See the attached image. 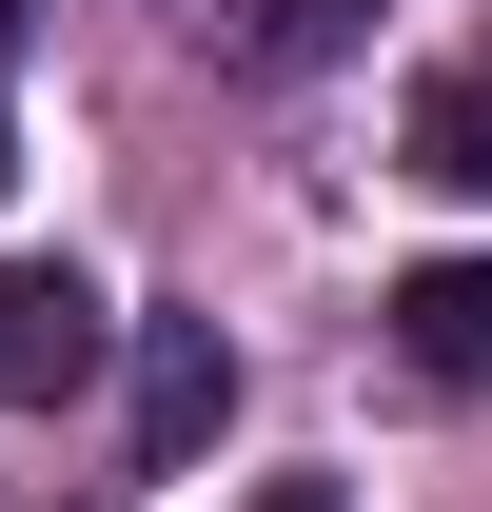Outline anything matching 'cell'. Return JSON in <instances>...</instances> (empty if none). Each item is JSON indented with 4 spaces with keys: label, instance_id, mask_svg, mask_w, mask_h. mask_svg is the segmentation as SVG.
Here are the masks:
<instances>
[{
    "label": "cell",
    "instance_id": "6da1fadb",
    "mask_svg": "<svg viewBox=\"0 0 492 512\" xmlns=\"http://www.w3.org/2000/svg\"><path fill=\"white\" fill-rule=\"evenodd\" d=\"M99 276H79V256H0V414H60L79 375H99Z\"/></svg>",
    "mask_w": 492,
    "mask_h": 512
},
{
    "label": "cell",
    "instance_id": "7a4b0ae2",
    "mask_svg": "<svg viewBox=\"0 0 492 512\" xmlns=\"http://www.w3.org/2000/svg\"><path fill=\"white\" fill-rule=\"evenodd\" d=\"M237 414V355H217V316H158L138 335V473H197V434Z\"/></svg>",
    "mask_w": 492,
    "mask_h": 512
},
{
    "label": "cell",
    "instance_id": "3957f363",
    "mask_svg": "<svg viewBox=\"0 0 492 512\" xmlns=\"http://www.w3.org/2000/svg\"><path fill=\"white\" fill-rule=\"evenodd\" d=\"M394 355L433 394H492V256H414L394 276Z\"/></svg>",
    "mask_w": 492,
    "mask_h": 512
},
{
    "label": "cell",
    "instance_id": "277c9868",
    "mask_svg": "<svg viewBox=\"0 0 492 512\" xmlns=\"http://www.w3.org/2000/svg\"><path fill=\"white\" fill-rule=\"evenodd\" d=\"M197 20H217V60H237V79H315L374 0H197Z\"/></svg>",
    "mask_w": 492,
    "mask_h": 512
},
{
    "label": "cell",
    "instance_id": "5b68a950",
    "mask_svg": "<svg viewBox=\"0 0 492 512\" xmlns=\"http://www.w3.org/2000/svg\"><path fill=\"white\" fill-rule=\"evenodd\" d=\"M414 178H433V197H492V60H453V79L414 99Z\"/></svg>",
    "mask_w": 492,
    "mask_h": 512
},
{
    "label": "cell",
    "instance_id": "8992f818",
    "mask_svg": "<svg viewBox=\"0 0 492 512\" xmlns=\"http://www.w3.org/2000/svg\"><path fill=\"white\" fill-rule=\"evenodd\" d=\"M256 512H335V493H256Z\"/></svg>",
    "mask_w": 492,
    "mask_h": 512
},
{
    "label": "cell",
    "instance_id": "52a82bcc",
    "mask_svg": "<svg viewBox=\"0 0 492 512\" xmlns=\"http://www.w3.org/2000/svg\"><path fill=\"white\" fill-rule=\"evenodd\" d=\"M0 178H20V119H0Z\"/></svg>",
    "mask_w": 492,
    "mask_h": 512
},
{
    "label": "cell",
    "instance_id": "ba28073f",
    "mask_svg": "<svg viewBox=\"0 0 492 512\" xmlns=\"http://www.w3.org/2000/svg\"><path fill=\"white\" fill-rule=\"evenodd\" d=\"M0 20H20V0H0Z\"/></svg>",
    "mask_w": 492,
    "mask_h": 512
}]
</instances>
